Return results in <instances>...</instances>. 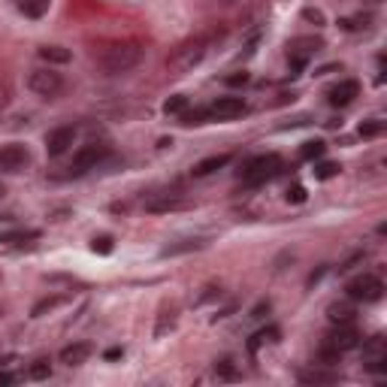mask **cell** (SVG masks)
Here are the masks:
<instances>
[{"label":"cell","mask_w":387,"mask_h":387,"mask_svg":"<svg viewBox=\"0 0 387 387\" xmlns=\"http://www.w3.org/2000/svg\"><path fill=\"white\" fill-rule=\"evenodd\" d=\"M91 354H94V348H91L88 342H70V345L61 348L58 360L64 363V366H82V363H85Z\"/></svg>","instance_id":"cell-15"},{"label":"cell","mask_w":387,"mask_h":387,"mask_svg":"<svg viewBox=\"0 0 387 387\" xmlns=\"http://www.w3.org/2000/svg\"><path fill=\"white\" fill-rule=\"evenodd\" d=\"M28 239H40V230H9V233H0V245H16V242H28Z\"/></svg>","instance_id":"cell-32"},{"label":"cell","mask_w":387,"mask_h":387,"mask_svg":"<svg viewBox=\"0 0 387 387\" xmlns=\"http://www.w3.org/2000/svg\"><path fill=\"white\" fill-rule=\"evenodd\" d=\"M303 18H309V21H315V25H324V16L318 13V9H303Z\"/></svg>","instance_id":"cell-42"},{"label":"cell","mask_w":387,"mask_h":387,"mask_svg":"<svg viewBox=\"0 0 387 387\" xmlns=\"http://www.w3.org/2000/svg\"><path fill=\"white\" fill-rule=\"evenodd\" d=\"M357 97H360V82H357V79H342V82H336L333 88L327 91V103L339 106V109L351 106Z\"/></svg>","instance_id":"cell-13"},{"label":"cell","mask_w":387,"mask_h":387,"mask_svg":"<svg viewBox=\"0 0 387 387\" xmlns=\"http://www.w3.org/2000/svg\"><path fill=\"white\" fill-rule=\"evenodd\" d=\"M200 248H206V239H200V236L179 239V242H169L167 248H161V257H179V254H191V252H200Z\"/></svg>","instance_id":"cell-19"},{"label":"cell","mask_w":387,"mask_h":387,"mask_svg":"<svg viewBox=\"0 0 387 387\" xmlns=\"http://www.w3.org/2000/svg\"><path fill=\"white\" fill-rule=\"evenodd\" d=\"M37 55H40V61H45L49 67H55V64H67V61L73 58L70 49H64V45H40Z\"/></svg>","instance_id":"cell-22"},{"label":"cell","mask_w":387,"mask_h":387,"mask_svg":"<svg viewBox=\"0 0 387 387\" xmlns=\"http://www.w3.org/2000/svg\"><path fill=\"white\" fill-rule=\"evenodd\" d=\"M339 28H342V30H351V33L369 30V28H372V16L360 13V16H348V18H339Z\"/></svg>","instance_id":"cell-27"},{"label":"cell","mask_w":387,"mask_h":387,"mask_svg":"<svg viewBox=\"0 0 387 387\" xmlns=\"http://www.w3.org/2000/svg\"><path fill=\"white\" fill-rule=\"evenodd\" d=\"M375 4H378V0H375Z\"/></svg>","instance_id":"cell-48"},{"label":"cell","mask_w":387,"mask_h":387,"mask_svg":"<svg viewBox=\"0 0 387 387\" xmlns=\"http://www.w3.org/2000/svg\"><path fill=\"white\" fill-rule=\"evenodd\" d=\"M112 248H116V239L106 236V233L91 239V252H94V254H112Z\"/></svg>","instance_id":"cell-35"},{"label":"cell","mask_w":387,"mask_h":387,"mask_svg":"<svg viewBox=\"0 0 387 387\" xmlns=\"http://www.w3.org/2000/svg\"><path fill=\"white\" fill-rule=\"evenodd\" d=\"M360 260H366V252H357V254H351V257L345 260V264H339V272H348V269H354V267L360 264Z\"/></svg>","instance_id":"cell-39"},{"label":"cell","mask_w":387,"mask_h":387,"mask_svg":"<svg viewBox=\"0 0 387 387\" xmlns=\"http://www.w3.org/2000/svg\"><path fill=\"white\" fill-rule=\"evenodd\" d=\"M230 161H233V155H227V152H224V155H212V157H203L200 164H194L191 173L197 176V179H206V176H212V173H218V169H224Z\"/></svg>","instance_id":"cell-17"},{"label":"cell","mask_w":387,"mask_h":387,"mask_svg":"<svg viewBox=\"0 0 387 387\" xmlns=\"http://www.w3.org/2000/svg\"><path fill=\"white\" fill-rule=\"evenodd\" d=\"M0 281H4V272H0Z\"/></svg>","instance_id":"cell-47"},{"label":"cell","mask_w":387,"mask_h":387,"mask_svg":"<svg viewBox=\"0 0 387 387\" xmlns=\"http://www.w3.org/2000/svg\"><path fill=\"white\" fill-rule=\"evenodd\" d=\"M142 55H145L142 43H136V40H118V43L103 45V49L94 55V64H97L106 76H121V73H130L133 67H140Z\"/></svg>","instance_id":"cell-2"},{"label":"cell","mask_w":387,"mask_h":387,"mask_svg":"<svg viewBox=\"0 0 387 387\" xmlns=\"http://www.w3.org/2000/svg\"><path fill=\"white\" fill-rule=\"evenodd\" d=\"M305 197H309V194H305L303 185H291L288 191H284V200L288 203H305Z\"/></svg>","instance_id":"cell-36"},{"label":"cell","mask_w":387,"mask_h":387,"mask_svg":"<svg viewBox=\"0 0 387 387\" xmlns=\"http://www.w3.org/2000/svg\"><path fill=\"white\" fill-rule=\"evenodd\" d=\"M176 321H179V309L176 305H164L161 315H157V324H155V339H164L167 333H173Z\"/></svg>","instance_id":"cell-21"},{"label":"cell","mask_w":387,"mask_h":387,"mask_svg":"<svg viewBox=\"0 0 387 387\" xmlns=\"http://www.w3.org/2000/svg\"><path fill=\"white\" fill-rule=\"evenodd\" d=\"M357 133L363 136V140H375V136L384 133V118H363L357 124Z\"/></svg>","instance_id":"cell-30"},{"label":"cell","mask_w":387,"mask_h":387,"mask_svg":"<svg viewBox=\"0 0 387 387\" xmlns=\"http://www.w3.org/2000/svg\"><path fill=\"white\" fill-rule=\"evenodd\" d=\"M67 297L64 293H52V297H43L40 303H33V309H30V318H45L49 312H55L58 305H64Z\"/></svg>","instance_id":"cell-23"},{"label":"cell","mask_w":387,"mask_h":387,"mask_svg":"<svg viewBox=\"0 0 387 387\" xmlns=\"http://www.w3.org/2000/svg\"><path fill=\"white\" fill-rule=\"evenodd\" d=\"M324 152H327V142L324 140H305L300 145V157H303V161H321Z\"/></svg>","instance_id":"cell-28"},{"label":"cell","mask_w":387,"mask_h":387,"mask_svg":"<svg viewBox=\"0 0 387 387\" xmlns=\"http://www.w3.org/2000/svg\"><path fill=\"white\" fill-rule=\"evenodd\" d=\"M215 378L218 381H236L239 378V366L233 363V357H221V360H215Z\"/></svg>","instance_id":"cell-24"},{"label":"cell","mask_w":387,"mask_h":387,"mask_svg":"<svg viewBox=\"0 0 387 387\" xmlns=\"http://www.w3.org/2000/svg\"><path fill=\"white\" fill-rule=\"evenodd\" d=\"M221 37H224V30H209V33H197V37L179 43L173 49V55L167 58V70L173 76L191 73L197 64H203V58L212 52V45L221 43Z\"/></svg>","instance_id":"cell-1"},{"label":"cell","mask_w":387,"mask_h":387,"mask_svg":"<svg viewBox=\"0 0 387 387\" xmlns=\"http://www.w3.org/2000/svg\"><path fill=\"white\" fill-rule=\"evenodd\" d=\"M330 324H354L357 321V305L354 300H342V303H333L327 309Z\"/></svg>","instance_id":"cell-18"},{"label":"cell","mask_w":387,"mask_h":387,"mask_svg":"<svg viewBox=\"0 0 387 387\" xmlns=\"http://www.w3.org/2000/svg\"><path fill=\"white\" fill-rule=\"evenodd\" d=\"M106 145H100V142H88V145H82L76 155H73V164H70V169H73V176H82V173H88V169H94L100 161L106 157Z\"/></svg>","instance_id":"cell-10"},{"label":"cell","mask_w":387,"mask_h":387,"mask_svg":"<svg viewBox=\"0 0 387 387\" xmlns=\"http://www.w3.org/2000/svg\"><path fill=\"white\" fill-rule=\"evenodd\" d=\"M181 206H185L181 194H155V197L145 200V212H152V215L173 212V209H181Z\"/></svg>","instance_id":"cell-16"},{"label":"cell","mask_w":387,"mask_h":387,"mask_svg":"<svg viewBox=\"0 0 387 387\" xmlns=\"http://www.w3.org/2000/svg\"><path fill=\"white\" fill-rule=\"evenodd\" d=\"M269 309H272V303H269V300H260L254 309L248 312V318H252V321H264V318L269 315Z\"/></svg>","instance_id":"cell-37"},{"label":"cell","mask_w":387,"mask_h":387,"mask_svg":"<svg viewBox=\"0 0 387 387\" xmlns=\"http://www.w3.org/2000/svg\"><path fill=\"white\" fill-rule=\"evenodd\" d=\"M188 106H191V100H188L185 94H173V97H169L167 103H164V112H167V116H176V118H179Z\"/></svg>","instance_id":"cell-34"},{"label":"cell","mask_w":387,"mask_h":387,"mask_svg":"<svg viewBox=\"0 0 387 387\" xmlns=\"http://www.w3.org/2000/svg\"><path fill=\"white\" fill-rule=\"evenodd\" d=\"M0 318H4V305H0Z\"/></svg>","instance_id":"cell-46"},{"label":"cell","mask_w":387,"mask_h":387,"mask_svg":"<svg viewBox=\"0 0 387 387\" xmlns=\"http://www.w3.org/2000/svg\"><path fill=\"white\" fill-rule=\"evenodd\" d=\"M248 79H252V76H248V73H233V76H227V79H224V82H227V85H230V88H239V85H248Z\"/></svg>","instance_id":"cell-40"},{"label":"cell","mask_w":387,"mask_h":387,"mask_svg":"<svg viewBox=\"0 0 387 387\" xmlns=\"http://www.w3.org/2000/svg\"><path fill=\"white\" fill-rule=\"evenodd\" d=\"M76 142V128L73 124H61V128H55L45 133V152H49V157H61L73 149Z\"/></svg>","instance_id":"cell-11"},{"label":"cell","mask_w":387,"mask_h":387,"mask_svg":"<svg viewBox=\"0 0 387 387\" xmlns=\"http://www.w3.org/2000/svg\"><path fill=\"white\" fill-rule=\"evenodd\" d=\"M209 109V118L215 121H233V118H242L245 112H248V103L242 97H218Z\"/></svg>","instance_id":"cell-12"},{"label":"cell","mask_w":387,"mask_h":387,"mask_svg":"<svg viewBox=\"0 0 387 387\" xmlns=\"http://www.w3.org/2000/svg\"><path fill=\"white\" fill-rule=\"evenodd\" d=\"M0 197H4V185H0Z\"/></svg>","instance_id":"cell-45"},{"label":"cell","mask_w":387,"mask_h":387,"mask_svg":"<svg viewBox=\"0 0 387 387\" xmlns=\"http://www.w3.org/2000/svg\"><path fill=\"white\" fill-rule=\"evenodd\" d=\"M49 6H52V0H25V4H18V9H21V16L25 18H43L45 13H49Z\"/></svg>","instance_id":"cell-26"},{"label":"cell","mask_w":387,"mask_h":387,"mask_svg":"<svg viewBox=\"0 0 387 387\" xmlns=\"http://www.w3.org/2000/svg\"><path fill=\"white\" fill-rule=\"evenodd\" d=\"M218 297H221V288H215V284H209V288H203V293L197 297V305L209 303V300H218Z\"/></svg>","instance_id":"cell-38"},{"label":"cell","mask_w":387,"mask_h":387,"mask_svg":"<svg viewBox=\"0 0 387 387\" xmlns=\"http://www.w3.org/2000/svg\"><path fill=\"white\" fill-rule=\"evenodd\" d=\"M279 336H281V330L276 327V324H269V327H264V330H257V333L252 336V339H248V354H257V351L260 348H264V345H276L279 342Z\"/></svg>","instance_id":"cell-20"},{"label":"cell","mask_w":387,"mask_h":387,"mask_svg":"<svg viewBox=\"0 0 387 387\" xmlns=\"http://www.w3.org/2000/svg\"><path fill=\"white\" fill-rule=\"evenodd\" d=\"M360 354H363V369L369 372H384L387 369V339L378 336H369V339H360Z\"/></svg>","instance_id":"cell-7"},{"label":"cell","mask_w":387,"mask_h":387,"mask_svg":"<svg viewBox=\"0 0 387 387\" xmlns=\"http://www.w3.org/2000/svg\"><path fill=\"white\" fill-rule=\"evenodd\" d=\"M49 375H52V360H45V357L33 360L28 366V378H33V381H43V378H49Z\"/></svg>","instance_id":"cell-33"},{"label":"cell","mask_w":387,"mask_h":387,"mask_svg":"<svg viewBox=\"0 0 387 387\" xmlns=\"http://www.w3.org/2000/svg\"><path fill=\"white\" fill-rule=\"evenodd\" d=\"M297 381L300 384H336V381H342V375L333 366H318V363H312L309 369L297 372Z\"/></svg>","instance_id":"cell-14"},{"label":"cell","mask_w":387,"mask_h":387,"mask_svg":"<svg viewBox=\"0 0 387 387\" xmlns=\"http://www.w3.org/2000/svg\"><path fill=\"white\" fill-rule=\"evenodd\" d=\"M345 293H348V300H354V303H378L384 297V281H381V276H375V272H363V276L348 281Z\"/></svg>","instance_id":"cell-4"},{"label":"cell","mask_w":387,"mask_h":387,"mask_svg":"<svg viewBox=\"0 0 387 387\" xmlns=\"http://www.w3.org/2000/svg\"><path fill=\"white\" fill-rule=\"evenodd\" d=\"M30 167V152L21 142H9L0 149V173H25Z\"/></svg>","instance_id":"cell-8"},{"label":"cell","mask_w":387,"mask_h":387,"mask_svg":"<svg viewBox=\"0 0 387 387\" xmlns=\"http://www.w3.org/2000/svg\"><path fill=\"white\" fill-rule=\"evenodd\" d=\"M279 169H281L279 155H260V157H252V161L239 169V176H242L245 185H264L272 176H279Z\"/></svg>","instance_id":"cell-3"},{"label":"cell","mask_w":387,"mask_h":387,"mask_svg":"<svg viewBox=\"0 0 387 387\" xmlns=\"http://www.w3.org/2000/svg\"><path fill=\"white\" fill-rule=\"evenodd\" d=\"M315 363L318 366H336V363H342V354H339L336 348H330V345H318V351H315Z\"/></svg>","instance_id":"cell-29"},{"label":"cell","mask_w":387,"mask_h":387,"mask_svg":"<svg viewBox=\"0 0 387 387\" xmlns=\"http://www.w3.org/2000/svg\"><path fill=\"white\" fill-rule=\"evenodd\" d=\"M360 333L354 330V324H333V330L324 336V345L336 348L339 354H348V351H354L360 345Z\"/></svg>","instance_id":"cell-9"},{"label":"cell","mask_w":387,"mask_h":387,"mask_svg":"<svg viewBox=\"0 0 387 387\" xmlns=\"http://www.w3.org/2000/svg\"><path fill=\"white\" fill-rule=\"evenodd\" d=\"M4 106H6V91L0 88V112H4Z\"/></svg>","instance_id":"cell-44"},{"label":"cell","mask_w":387,"mask_h":387,"mask_svg":"<svg viewBox=\"0 0 387 387\" xmlns=\"http://www.w3.org/2000/svg\"><path fill=\"white\" fill-rule=\"evenodd\" d=\"M315 179L318 181H330V179H336L339 173H342V167H339L336 161H321V164H315Z\"/></svg>","instance_id":"cell-31"},{"label":"cell","mask_w":387,"mask_h":387,"mask_svg":"<svg viewBox=\"0 0 387 387\" xmlns=\"http://www.w3.org/2000/svg\"><path fill=\"white\" fill-rule=\"evenodd\" d=\"M206 121H209V109H206V106H197V109L188 106V109L179 116L181 128H197V124H206Z\"/></svg>","instance_id":"cell-25"},{"label":"cell","mask_w":387,"mask_h":387,"mask_svg":"<svg viewBox=\"0 0 387 387\" xmlns=\"http://www.w3.org/2000/svg\"><path fill=\"white\" fill-rule=\"evenodd\" d=\"M28 88H30L37 97L52 100V97H58L61 91H64V76L55 70V67H40V70H33V73L28 76Z\"/></svg>","instance_id":"cell-5"},{"label":"cell","mask_w":387,"mask_h":387,"mask_svg":"<svg viewBox=\"0 0 387 387\" xmlns=\"http://www.w3.org/2000/svg\"><path fill=\"white\" fill-rule=\"evenodd\" d=\"M18 381V375H13V372H0V384H16Z\"/></svg>","instance_id":"cell-43"},{"label":"cell","mask_w":387,"mask_h":387,"mask_svg":"<svg viewBox=\"0 0 387 387\" xmlns=\"http://www.w3.org/2000/svg\"><path fill=\"white\" fill-rule=\"evenodd\" d=\"M121 357H124V348H118V345L103 351V360H109V363H112V360H121Z\"/></svg>","instance_id":"cell-41"},{"label":"cell","mask_w":387,"mask_h":387,"mask_svg":"<svg viewBox=\"0 0 387 387\" xmlns=\"http://www.w3.org/2000/svg\"><path fill=\"white\" fill-rule=\"evenodd\" d=\"M318 49H324V40H318V37H297L288 43V64H291L293 76H300V70L312 61V55Z\"/></svg>","instance_id":"cell-6"}]
</instances>
